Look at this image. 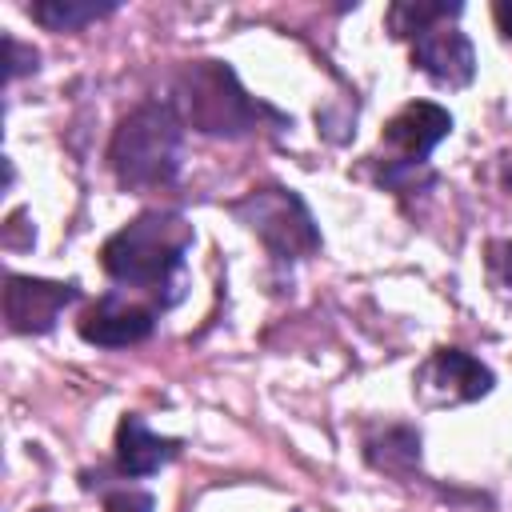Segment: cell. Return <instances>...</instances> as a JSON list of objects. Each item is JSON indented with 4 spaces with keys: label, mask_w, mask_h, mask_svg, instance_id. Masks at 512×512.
<instances>
[{
    "label": "cell",
    "mask_w": 512,
    "mask_h": 512,
    "mask_svg": "<svg viewBox=\"0 0 512 512\" xmlns=\"http://www.w3.org/2000/svg\"><path fill=\"white\" fill-rule=\"evenodd\" d=\"M188 248H192V224L180 212H144L104 240L100 260L104 272L120 284L168 288Z\"/></svg>",
    "instance_id": "1"
},
{
    "label": "cell",
    "mask_w": 512,
    "mask_h": 512,
    "mask_svg": "<svg viewBox=\"0 0 512 512\" xmlns=\"http://www.w3.org/2000/svg\"><path fill=\"white\" fill-rule=\"evenodd\" d=\"M184 156V128L168 104L132 108L108 144V164L124 188H164L176 180Z\"/></svg>",
    "instance_id": "2"
},
{
    "label": "cell",
    "mask_w": 512,
    "mask_h": 512,
    "mask_svg": "<svg viewBox=\"0 0 512 512\" xmlns=\"http://www.w3.org/2000/svg\"><path fill=\"white\" fill-rule=\"evenodd\" d=\"M176 104L184 120L208 136H248L264 116L280 120L268 104H256L220 60H192L176 80Z\"/></svg>",
    "instance_id": "3"
},
{
    "label": "cell",
    "mask_w": 512,
    "mask_h": 512,
    "mask_svg": "<svg viewBox=\"0 0 512 512\" xmlns=\"http://www.w3.org/2000/svg\"><path fill=\"white\" fill-rule=\"evenodd\" d=\"M232 212L264 240L276 260H300L320 248L316 220L292 188H256L232 204Z\"/></svg>",
    "instance_id": "4"
},
{
    "label": "cell",
    "mask_w": 512,
    "mask_h": 512,
    "mask_svg": "<svg viewBox=\"0 0 512 512\" xmlns=\"http://www.w3.org/2000/svg\"><path fill=\"white\" fill-rule=\"evenodd\" d=\"M452 132V116L448 108L432 104V100H416V104H404L388 124H384V156H388V168H384V180H400V172H416L428 152Z\"/></svg>",
    "instance_id": "5"
},
{
    "label": "cell",
    "mask_w": 512,
    "mask_h": 512,
    "mask_svg": "<svg viewBox=\"0 0 512 512\" xmlns=\"http://www.w3.org/2000/svg\"><path fill=\"white\" fill-rule=\"evenodd\" d=\"M492 388V372L460 352V348H440L424 360V368L416 372V392L424 404H468V400H480L484 392Z\"/></svg>",
    "instance_id": "6"
},
{
    "label": "cell",
    "mask_w": 512,
    "mask_h": 512,
    "mask_svg": "<svg viewBox=\"0 0 512 512\" xmlns=\"http://www.w3.org/2000/svg\"><path fill=\"white\" fill-rule=\"evenodd\" d=\"M76 284L56 280H32V276H8L4 288V316L12 332H48L56 316L76 300Z\"/></svg>",
    "instance_id": "7"
},
{
    "label": "cell",
    "mask_w": 512,
    "mask_h": 512,
    "mask_svg": "<svg viewBox=\"0 0 512 512\" xmlns=\"http://www.w3.org/2000/svg\"><path fill=\"white\" fill-rule=\"evenodd\" d=\"M156 328V308H144L120 292H108L100 296L84 316H80V336L88 344H100V348H128V344H140L144 336H152Z\"/></svg>",
    "instance_id": "8"
},
{
    "label": "cell",
    "mask_w": 512,
    "mask_h": 512,
    "mask_svg": "<svg viewBox=\"0 0 512 512\" xmlns=\"http://www.w3.org/2000/svg\"><path fill=\"white\" fill-rule=\"evenodd\" d=\"M412 64L448 88H464L476 76V52H472L468 36L460 28H452L448 20L412 36Z\"/></svg>",
    "instance_id": "9"
},
{
    "label": "cell",
    "mask_w": 512,
    "mask_h": 512,
    "mask_svg": "<svg viewBox=\"0 0 512 512\" xmlns=\"http://www.w3.org/2000/svg\"><path fill=\"white\" fill-rule=\"evenodd\" d=\"M176 456V440L156 436L140 416H124L116 428V464L124 476H152Z\"/></svg>",
    "instance_id": "10"
},
{
    "label": "cell",
    "mask_w": 512,
    "mask_h": 512,
    "mask_svg": "<svg viewBox=\"0 0 512 512\" xmlns=\"http://www.w3.org/2000/svg\"><path fill=\"white\" fill-rule=\"evenodd\" d=\"M112 8H116L112 0L108 4H92V0H40V4H32V16L44 28H52V32H76V28L108 16Z\"/></svg>",
    "instance_id": "11"
},
{
    "label": "cell",
    "mask_w": 512,
    "mask_h": 512,
    "mask_svg": "<svg viewBox=\"0 0 512 512\" xmlns=\"http://www.w3.org/2000/svg\"><path fill=\"white\" fill-rule=\"evenodd\" d=\"M368 460L384 472L408 476L412 464L420 460V436L412 428H388L384 440H368Z\"/></svg>",
    "instance_id": "12"
},
{
    "label": "cell",
    "mask_w": 512,
    "mask_h": 512,
    "mask_svg": "<svg viewBox=\"0 0 512 512\" xmlns=\"http://www.w3.org/2000/svg\"><path fill=\"white\" fill-rule=\"evenodd\" d=\"M452 16H460V4H424V0L412 4V0H400V4L388 8V28H392L396 36L412 40V36L428 32L432 24H444V20H452Z\"/></svg>",
    "instance_id": "13"
},
{
    "label": "cell",
    "mask_w": 512,
    "mask_h": 512,
    "mask_svg": "<svg viewBox=\"0 0 512 512\" xmlns=\"http://www.w3.org/2000/svg\"><path fill=\"white\" fill-rule=\"evenodd\" d=\"M488 272H492V284L512 300V240L488 244Z\"/></svg>",
    "instance_id": "14"
},
{
    "label": "cell",
    "mask_w": 512,
    "mask_h": 512,
    "mask_svg": "<svg viewBox=\"0 0 512 512\" xmlns=\"http://www.w3.org/2000/svg\"><path fill=\"white\" fill-rule=\"evenodd\" d=\"M108 512H152V496L148 492H112Z\"/></svg>",
    "instance_id": "15"
},
{
    "label": "cell",
    "mask_w": 512,
    "mask_h": 512,
    "mask_svg": "<svg viewBox=\"0 0 512 512\" xmlns=\"http://www.w3.org/2000/svg\"><path fill=\"white\" fill-rule=\"evenodd\" d=\"M4 48H8V80H16V76H20V72H24L28 64L36 68V52H24V48H20V44H16L12 36L4 40Z\"/></svg>",
    "instance_id": "16"
},
{
    "label": "cell",
    "mask_w": 512,
    "mask_h": 512,
    "mask_svg": "<svg viewBox=\"0 0 512 512\" xmlns=\"http://www.w3.org/2000/svg\"><path fill=\"white\" fill-rule=\"evenodd\" d=\"M492 12H496V24H500V32H504V36H512V0H500Z\"/></svg>",
    "instance_id": "17"
},
{
    "label": "cell",
    "mask_w": 512,
    "mask_h": 512,
    "mask_svg": "<svg viewBox=\"0 0 512 512\" xmlns=\"http://www.w3.org/2000/svg\"><path fill=\"white\" fill-rule=\"evenodd\" d=\"M504 184L512 188V152H508V160H504Z\"/></svg>",
    "instance_id": "18"
}]
</instances>
